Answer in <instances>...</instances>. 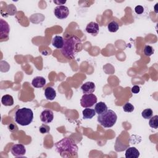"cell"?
I'll use <instances>...</instances> for the list:
<instances>
[{"mask_svg":"<svg viewBox=\"0 0 158 158\" xmlns=\"http://www.w3.org/2000/svg\"><path fill=\"white\" fill-rule=\"evenodd\" d=\"M149 125L151 128L157 129L158 127V115H156L150 118Z\"/></svg>","mask_w":158,"mask_h":158,"instance_id":"cell-20","label":"cell"},{"mask_svg":"<svg viewBox=\"0 0 158 158\" xmlns=\"http://www.w3.org/2000/svg\"><path fill=\"white\" fill-rule=\"evenodd\" d=\"M86 31L93 35H96L99 31V25L94 22H89L86 27Z\"/></svg>","mask_w":158,"mask_h":158,"instance_id":"cell-11","label":"cell"},{"mask_svg":"<svg viewBox=\"0 0 158 158\" xmlns=\"http://www.w3.org/2000/svg\"><path fill=\"white\" fill-rule=\"evenodd\" d=\"M97 101V97L94 94H84L80 99V104L83 107L89 108L96 104Z\"/></svg>","mask_w":158,"mask_h":158,"instance_id":"cell-5","label":"cell"},{"mask_svg":"<svg viewBox=\"0 0 158 158\" xmlns=\"http://www.w3.org/2000/svg\"><path fill=\"white\" fill-rule=\"evenodd\" d=\"M12 154L15 157H22L26 153V149L22 144H15L10 149Z\"/></svg>","mask_w":158,"mask_h":158,"instance_id":"cell-7","label":"cell"},{"mask_svg":"<svg viewBox=\"0 0 158 158\" xmlns=\"http://www.w3.org/2000/svg\"><path fill=\"white\" fill-rule=\"evenodd\" d=\"M135 11L137 14H142L144 12V7L140 5L136 6L135 7Z\"/></svg>","mask_w":158,"mask_h":158,"instance_id":"cell-25","label":"cell"},{"mask_svg":"<svg viewBox=\"0 0 158 158\" xmlns=\"http://www.w3.org/2000/svg\"><path fill=\"white\" fill-rule=\"evenodd\" d=\"M54 13L55 16L59 19H66L69 15V9L65 6H58L54 8Z\"/></svg>","mask_w":158,"mask_h":158,"instance_id":"cell-6","label":"cell"},{"mask_svg":"<svg viewBox=\"0 0 158 158\" xmlns=\"http://www.w3.org/2000/svg\"><path fill=\"white\" fill-rule=\"evenodd\" d=\"M117 116L112 110H107L106 112L98 116L97 120L99 123L104 128H110L113 127L117 122Z\"/></svg>","mask_w":158,"mask_h":158,"instance_id":"cell-4","label":"cell"},{"mask_svg":"<svg viewBox=\"0 0 158 158\" xmlns=\"http://www.w3.org/2000/svg\"><path fill=\"white\" fill-rule=\"evenodd\" d=\"M44 96L48 100L52 101L56 97V92L52 87H47L44 90Z\"/></svg>","mask_w":158,"mask_h":158,"instance_id":"cell-15","label":"cell"},{"mask_svg":"<svg viewBox=\"0 0 158 158\" xmlns=\"http://www.w3.org/2000/svg\"><path fill=\"white\" fill-rule=\"evenodd\" d=\"M139 156V152L135 147L128 148L125 151L126 158H138Z\"/></svg>","mask_w":158,"mask_h":158,"instance_id":"cell-13","label":"cell"},{"mask_svg":"<svg viewBox=\"0 0 158 158\" xmlns=\"http://www.w3.org/2000/svg\"><path fill=\"white\" fill-rule=\"evenodd\" d=\"M95 84L92 81H87L81 86V89L84 94H91L95 91Z\"/></svg>","mask_w":158,"mask_h":158,"instance_id":"cell-10","label":"cell"},{"mask_svg":"<svg viewBox=\"0 0 158 158\" xmlns=\"http://www.w3.org/2000/svg\"><path fill=\"white\" fill-rule=\"evenodd\" d=\"M119 28V25L118 24L117 22H116L115 21L113 20L111 21L109 23V24L107 25V29L110 32H112V33H115L116 31H117V30Z\"/></svg>","mask_w":158,"mask_h":158,"instance_id":"cell-19","label":"cell"},{"mask_svg":"<svg viewBox=\"0 0 158 158\" xmlns=\"http://www.w3.org/2000/svg\"><path fill=\"white\" fill-rule=\"evenodd\" d=\"M1 102L5 106H10L14 104V99L11 95L6 94L2 97Z\"/></svg>","mask_w":158,"mask_h":158,"instance_id":"cell-18","label":"cell"},{"mask_svg":"<svg viewBox=\"0 0 158 158\" xmlns=\"http://www.w3.org/2000/svg\"><path fill=\"white\" fill-rule=\"evenodd\" d=\"M81 48V40L78 36L73 35L64 40V43L61 49L62 54L69 59H73Z\"/></svg>","mask_w":158,"mask_h":158,"instance_id":"cell-1","label":"cell"},{"mask_svg":"<svg viewBox=\"0 0 158 158\" xmlns=\"http://www.w3.org/2000/svg\"><path fill=\"white\" fill-rule=\"evenodd\" d=\"M31 85L33 87L36 88H43L46 85V79L43 77H36L33 79Z\"/></svg>","mask_w":158,"mask_h":158,"instance_id":"cell-12","label":"cell"},{"mask_svg":"<svg viewBox=\"0 0 158 158\" xmlns=\"http://www.w3.org/2000/svg\"><path fill=\"white\" fill-rule=\"evenodd\" d=\"M54 118V114L51 110L45 109L42 111L40 115V120L44 123H51Z\"/></svg>","mask_w":158,"mask_h":158,"instance_id":"cell-8","label":"cell"},{"mask_svg":"<svg viewBox=\"0 0 158 158\" xmlns=\"http://www.w3.org/2000/svg\"><path fill=\"white\" fill-rule=\"evenodd\" d=\"M94 110L98 115L102 114L107 110V106L104 102H99L94 106Z\"/></svg>","mask_w":158,"mask_h":158,"instance_id":"cell-16","label":"cell"},{"mask_svg":"<svg viewBox=\"0 0 158 158\" xmlns=\"http://www.w3.org/2000/svg\"><path fill=\"white\" fill-rule=\"evenodd\" d=\"M152 115H153V111L150 108L145 109L141 112L142 117L145 119H149L152 117Z\"/></svg>","mask_w":158,"mask_h":158,"instance_id":"cell-21","label":"cell"},{"mask_svg":"<svg viewBox=\"0 0 158 158\" xmlns=\"http://www.w3.org/2000/svg\"><path fill=\"white\" fill-rule=\"evenodd\" d=\"M33 119V112L30 108L19 109L15 113V121L21 126L30 125Z\"/></svg>","mask_w":158,"mask_h":158,"instance_id":"cell-3","label":"cell"},{"mask_svg":"<svg viewBox=\"0 0 158 158\" xmlns=\"http://www.w3.org/2000/svg\"><path fill=\"white\" fill-rule=\"evenodd\" d=\"M123 109L125 112H131L134 110V106L130 102H127L123 105Z\"/></svg>","mask_w":158,"mask_h":158,"instance_id":"cell-23","label":"cell"},{"mask_svg":"<svg viewBox=\"0 0 158 158\" xmlns=\"http://www.w3.org/2000/svg\"><path fill=\"white\" fill-rule=\"evenodd\" d=\"M154 52V50L151 46L146 45L144 49V53L146 56H151Z\"/></svg>","mask_w":158,"mask_h":158,"instance_id":"cell-22","label":"cell"},{"mask_svg":"<svg viewBox=\"0 0 158 158\" xmlns=\"http://www.w3.org/2000/svg\"><path fill=\"white\" fill-rule=\"evenodd\" d=\"M131 91L133 93H135V94H136V93H138L139 91H140V88L139 86L138 85H135L133 86L131 89Z\"/></svg>","mask_w":158,"mask_h":158,"instance_id":"cell-26","label":"cell"},{"mask_svg":"<svg viewBox=\"0 0 158 158\" xmlns=\"http://www.w3.org/2000/svg\"><path fill=\"white\" fill-rule=\"evenodd\" d=\"M55 148L56 151L63 157L77 156L78 150V146L74 141L68 138H64L56 143Z\"/></svg>","mask_w":158,"mask_h":158,"instance_id":"cell-2","label":"cell"},{"mask_svg":"<svg viewBox=\"0 0 158 158\" xmlns=\"http://www.w3.org/2000/svg\"><path fill=\"white\" fill-rule=\"evenodd\" d=\"M82 114H83V118L84 119H91L96 115V112L94 109H90L89 107V108H85L82 111Z\"/></svg>","mask_w":158,"mask_h":158,"instance_id":"cell-17","label":"cell"},{"mask_svg":"<svg viewBox=\"0 0 158 158\" xmlns=\"http://www.w3.org/2000/svg\"><path fill=\"white\" fill-rule=\"evenodd\" d=\"M9 128V130L10 131H16L17 130V127H16V125H14V124H10L9 125L8 127Z\"/></svg>","mask_w":158,"mask_h":158,"instance_id":"cell-27","label":"cell"},{"mask_svg":"<svg viewBox=\"0 0 158 158\" xmlns=\"http://www.w3.org/2000/svg\"><path fill=\"white\" fill-rule=\"evenodd\" d=\"M9 31L10 28L9 24L6 21H4L2 19H1V40L5 38V40H7L8 39Z\"/></svg>","mask_w":158,"mask_h":158,"instance_id":"cell-9","label":"cell"},{"mask_svg":"<svg viewBox=\"0 0 158 158\" xmlns=\"http://www.w3.org/2000/svg\"><path fill=\"white\" fill-rule=\"evenodd\" d=\"M49 130H50V127L46 124H43L40 127V128H39L40 132L42 134L48 133L49 132Z\"/></svg>","mask_w":158,"mask_h":158,"instance_id":"cell-24","label":"cell"},{"mask_svg":"<svg viewBox=\"0 0 158 158\" xmlns=\"http://www.w3.org/2000/svg\"><path fill=\"white\" fill-rule=\"evenodd\" d=\"M64 40L63 37L60 36H57V35L55 36L52 40V46L57 49H61L64 46Z\"/></svg>","mask_w":158,"mask_h":158,"instance_id":"cell-14","label":"cell"}]
</instances>
